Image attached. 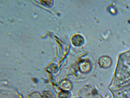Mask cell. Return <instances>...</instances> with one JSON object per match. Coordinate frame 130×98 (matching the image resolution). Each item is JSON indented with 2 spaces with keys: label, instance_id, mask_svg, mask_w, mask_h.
<instances>
[{
  "label": "cell",
  "instance_id": "1",
  "mask_svg": "<svg viewBox=\"0 0 130 98\" xmlns=\"http://www.w3.org/2000/svg\"><path fill=\"white\" fill-rule=\"evenodd\" d=\"M98 63L101 67L104 68H108L111 66L112 61L109 57L107 56H103L99 58Z\"/></svg>",
  "mask_w": 130,
  "mask_h": 98
},
{
  "label": "cell",
  "instance_id": "2",
  "mask_svg": "<svg viewBox=\"0 0 130 98\" xmlns=\"http://www.w3.org/2000/svg\"><path fill=\"white\" fill-rule=\"evenodd\" d=\"M78 68L82 72L86 73L89 72L91 67L90 63L86 60H82L78 64Z\"/></svg>",
  "mask_w": 130,
  "mask_h": 98
},
{
  "label": "cell",
  "instance_id": "3",
  "mask_svg": "<svg viewBox=\"0 0 130 98\" xmlns=\"http://www.w3.org/2000/svg\"><path fill=\"white\" fill-rule=\"evenodd\" d=\"M71 40L72 43L76 46H81L83 44L84 42L83 37L79 34H76L73 36Z\"/></svg>",
  "mask_w": 130,
  "mask_h": 98
},
{
  "label": "cell",
  "instance_id": "4",
  "mask_svg": "<svg viewBox=\"0 0 130 98\" xmlns=\"http://www.w3.org/2000/svg\"><path fill=\"white\" fill-rule=\"evenodd\" d=\"M60 86V88L63 91H68L72 89V85L69 81L64 80L61 82Z\"/></svg>",
  "mask_w": 130,
  "mask_h": 98
},
{
  "label": "cell",
  "instance_id": "5",
  "mask_svg": "<svg viewBox=\"0 0 130 98\" xmlns=\"http://www.w3.org/2000/svg\"><path fill=\"white\" fill-rule=\"evenodd\" d=\"M71 94L68 91H63L60 92L58 95V98H71Z\"/></svg>",
  "mask_w": 130,
  "mask_h": 98
},
{
  "label": "cell",
  "instance_id": "6",
  "mask_svg": "<svg viewBox=\"0 0 130 98\" xmlns=\"http://www.w3.org/2000/svg\"><path fill=\"white\" fill-rule=\"evenodd\" d=\"M29 98H42L41 96L38 93H34L31 94Z\"/></svg>",
  "mask_w": 130,
  "mask_h": 98
},
{
  "label": "cell",
  "instance_id": "7",
  "mask_svg": "<svg viewBox=\"0 0 130 98\" xmlns=\"http://www.w3.org/2000/svg\"><path fill=\"white\" fill-rule=\"evenodd\" d=\"M44 96L45 98H54L53 95L50 93H45L44 94Z\"/></svg>",
  "mask_w": 130,
  "mask_h": 98
}]
</instances>
